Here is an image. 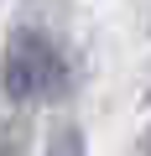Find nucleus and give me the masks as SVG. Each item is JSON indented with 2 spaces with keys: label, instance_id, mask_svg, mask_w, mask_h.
<instances>
[{
  "label": "nucleus",
  "instance_id": "nucleus-2",
  "mask_svg": "<svg viewBox=\"0 0 151 156\" xmlns=\"http://www.w3.org/2000/svg\"><path fill=\"white\" fill-rule=\"evenodd\" d=\"M0 156H5V151H0Z\"/></svg>",
  "mask_w": 151,
  "mask_h": 156
},
{
  "label": "nucleus",
  "instance_id": "nucleus-1",
  "mask_svg": "<svg viewBox=\"0 0 151 156\" xmlns=\"http://www.w3.org/2000/svg\"><path fill=\"white\" fill-rule=\"evenodd\" d=\"M0 83L16 104H42L57 99L68 89V57L57 52V42L37 26H16L5 42V68H0Z\"/></svg>",
  "mask_w": 151,
  "mask_h": 156
}]
</instances>
